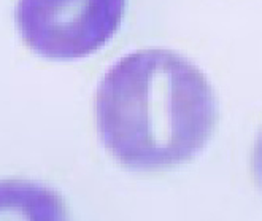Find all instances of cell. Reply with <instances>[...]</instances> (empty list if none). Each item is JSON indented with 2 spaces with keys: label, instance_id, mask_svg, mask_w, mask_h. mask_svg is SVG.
<instances>
[{
  "label": "cell",
  "instance_id": "cell-4",
  "mask_svg": "<svg viewBox=\"0 0 262 221\" xmlns=\"http://www.w3.org/2000/svg\"><path fill=\"white\" fill-rule=\"evenodd\" d=\"M253 175L257 186L262 189V131L256 140V145L253 150Z\"/></svg>",
  "mask_w": 262,
  "mask_h": 221
},
{
  "label": "cell",
  "instance_id": "cell-2",
  "mask_svg": "<svg viewBox=\"0 0 262 221\" xmlns=\"http://www.w3.org/2000/svg\"><path fill=\"white\" fill-rule=\"evenodd\" d=\"M126 0H18L24 43L45 59L72 61L99 51L121 27Z\"/></svg>",
  "mask_w": 262,
  "mask_h": 221
},
{
  "label": "cell",
  "instance_id": "cell-1",
  "mask_svg": "<svg viewBox=\"0 0 262 221\" xmlns=\"http://www.w3.org/2000/svg\"><path fill=\"white\" fill-rule=\"evenodd\" d=\"M103 145L129 170L159 172L202 151L218 124V101L199 67L170 50H142L106 72L96 94Z\"/></svg>",
  "mask_w": 262,
  "mask_h": 221
},
{
  "label": "cell",
  "instance_id": "cell-3",
  "mask_svg": "<svg viewBox=\"0 0 262 221\" xmlns=\"http://www.w3.org/2000/svg\"><path fill=\"white\" fill-rule=\"evenodd\" d=\"M0 218L60 219L64 205L51 189L26 182L0 183Z\"/></svg>",
  "mask_w": 262,
  "mask_h": 221
}]
</instances>
